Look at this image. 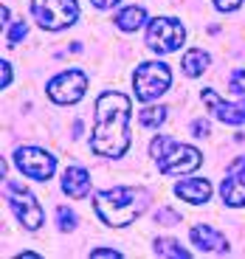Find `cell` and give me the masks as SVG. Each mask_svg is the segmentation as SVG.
Returning <instances> with one entry per match:
<instances>
[{"instance_id":"1","label":"cell","mask_w":245,"mask_h":259,"mask_svg":"<svg viewBox=\"0 0 245 259\" xmlns=\"http://www.w3.org/2000/svg\"><path fill=\"white\" fill-rule=\"evenodd\" d=\"M130 99L124 93H102L96 99V124H93L91 149L102 158H121L130 147Z\"/></svg>"},{"instance_id":"2","label":"cell","mask_w":245,"mask_h":259,"mask_svg":"<svg viewBox=\"0 0 245 259\" xmlns=\"http://www.w3.org/2000/svg\"><path fill=\"white\" fill-rule=\"evenodd\" d=\"M149 206V194L138 186H113L93 194V208L99 220L110 228H124L136 223Z\"/></svg>"},{"instance_id":"3","label":"cell","mask_w":245,"mask_h":259,"mask_svg":"<svg viewBox=\"0 0 245 259\" xmlns=\"http://www.w3.org/2000/svg\"><path fill=\"white\" fill-rule=\"evenodd\" d=\"M31 14L46 31H62L79 20L76 0H31Z\"/></svg>"},{"instance_id":"4","label":"cell","mask_w":245,"mask_h":259,"mask_svg":"<svg viewBox=\"0 0 245 259\" xmlns=\"http://www.w3.org/2000/svg\"><path fill=\"white\" fill-rule=\"evenodd\" d=\"M133 84H136V96L141 102H152L161 99L172 84V71L164 62H141L133 73Z\"/></svg>"},{"instance_id":"5","label":"cell","mask_w":245,"mask_h":259,"mask_svg":"<svg viewBox=\"0 0 245 259\" xmlns=\"http://www.w3.org/2000/svg\"><path fill=\"white\" fill-rule=\"evenodd\" d=\"M186 39V31L175 17H155L149 20L147 28V46L152 48L155 54H172L183 46Z\"/></svg>"},{"instance_id":"6","label":"cell","mask_w":245,"mask_h":259,"mask_svg":"<svg viewBox=\"0 0 245 259\" xmlns=\"http://www.w3.org/2000/svg\"><path fill=\"white\" fill-rule=\"evenodd\" d=\"M6 197H9V208L17 214V220L28 231H37L43 226V208H39L37 197L26 186H20L17 181H6Z\"/></svg>"},{"instance_id":"7","label":"cell","mask_w":245,"mask_h":259,"mask_svg":"<svg viewBox=\"0 0 245 259\" xmlns=\"http://www.w3.org/2000/svg\"><path fill=\"white\" fill-rule=\"evenodd\" d=\"M14 166L34 181H48L57 169V155H51L39 147H20L14 149Z\"/></svg>"},{"instance_id":"8","label":"cell","mask_w":245,"mask_h":259,"mask_svg":"<svg viewBox=\"0 0 245 259\" xmlns=\"http://www.w3.org/2000/svg\"><path fill=\"white\" fill-rule=\"evenodd\" d=\"M88 91V76L82 71H65L48 82V99L57 104H76Z\"/></svg>"},{"instance_id":"9","label":"cell","mask_w":245,"mask_h":259,"mask_svg":"<svg viewBox=\"0 0 245 259\" xmlns=\"http://www.w3.org/2000/svg\"><path fill=\"white\" fill-rule=\"evenodd\" d=\"M203 163L200 149L189 147V144H175L164 158H158V169L161 175H183V172H194Z\"/></svg>"},{"instance_id":"10","label":"cell","mask_w":245,"mask_h":259,"mask_svg":"<svg viewBox=\"0 0 245 259\" xmlns=\"http://www.w3.org/2000/svg\"><path fill=\"white\" fill-rule=\"evenodd\" d=\"M203 104H206L223 124H245V93L239 96V102L228 104L217 96V91L209 88V91H203Z\"/></svg>"},{"instance_id":"11","label":"cell","mask_w":245,"mask_h":259,"mask_svg":"<svg viewBox=\"0 0 245 259\" xmlns=\"http://www.w3.org/2000/svg\"><path fill=\"white\" fill-rule=\"evenodd\" d=\"M189 240L192 245H197V251L203 253H228V240L226 234H220L212 226H194L189 231Z\"/></svg>"},{"instance_id":"12","label":"cell","mask_w":245,"mask_h":259,"mask_svg":"<svg viewBox=\"0 0 245 259\" xmlns=\"http://www.w3.org/2000/svg\"><path fill=\"white\" fill-rule=\"evenodd\" d=\"M62 192L73 200H82L91 194V175H88V169L82 166H68L62 175Z\"/></svg>"},{"instance_id":"13","label":"cell","mask_w":245,"mask_h":259,"mask_svg":"<svg viewBox=\"0 0 245 259\" xmlns=\"http://www.w3.org/2000/svg\"><path fill=\"white\" fill-rule=\"evenodd\" d=\"M175 194L197 206V203H206L212 197V183L206 178H186V181L175 183Z\"/></svg>"},{"instance_id":"14","label":"cell","mask_w":245,"mask_h":259,"mask_svg":"<svg viewBox=\"0 0 245 259\" xmlns=\"http://www.w3.org/2000/svg\"><path fill=\"white\" fill-rule=\"evenodd\" d=\"M220 197H223L226 206H231V208L245 206V175L228 172V178L220 183Z\"/></svg>"},{"instance_id":"15","label":"cell","mask_w":245,"mask_h":259,"mask_svg":"<svg viewBox=\"0 0 245 259\" xmlns=\"http://www.w3.org/2000/svg\"><path fill=\"white\" fill-rule=\"evenodd\" d=\"M147 23V9L141 6H130V9H121L116 14V26L121 31H138V28Z\"/></svg>"},{"instance_id":"16","label":"cell","mask_w":245,"mask_h":259,"mask_svg":"<svg viewBox=\"0 0 245 259\" xmlns=\"http://www.w3.org/2000/svg\"><path fill=\"white\" fill-rule=\"evenodd\" d=\"M181 68H183V73H186V76H200V73L209 68V54L200 51V48H192V51L183 54Z\"/></svg>"},{"instance_id":"17","label":"cell","mask_w":245,"mask_h":259,"mask_svg":"<svg viewBox=\"0 0 245 259\" xmlns=\"http://www.w3.org/2000/svg\"><path fill=\"white\" fill-rule=\"evenodd\" d=\"M167 121V107H147V110L138 113V124L141 127H161V124Z\"/></svg>"},{"instance_id":"18","label":"cell","mask_w":245,"mask_h":259,"mask_svg":"<svg viewBox=\"0 0 245 259\" xmlns=\"http://www.w3.org/2000/svg\"><path fill=\"white\" fill-rule=\"evenodd\" d=\"M155 253L158 256H178V259H186L189 251L183 245H178L175 240H158L155 242Z\"/></svg>"},{"instance_id":"19","label":"cell","mask_w":245,"mask_h":259,"mask_svg":"<svg viewBox=\"0 0 245 259\" xmlns=\"http://www.w3.org/2000/svg\"><path fill=\"white\" fill-rule=\"evenodd\" d=\"M172 147H175V141H172L169 136H158V138L152 141V147H149V155H152V158H164Z\"/></svg>"},{"instance_id":"20","label":"cell","mask_w":245,"mask_h":259,"mask_svg":"<svg viewBox=\"0 0 245 259\" xmlns=\"http://www.w3.org/2000/svg\"><path fill=\"white\" fill-rule=\"evenodd\" d=\"M57 220H59V231H71V228H76V214H73L68 206L57 208Z\"/></svg>"},{"instance_id":"21","label":"cell","mask_w":245,"mask_h":259,"mask_svg":"<svg viewBox=\"0 0 245 259\" xmlns=\"http://www.w3.org/2000/svg\"><path fill=\"white\" fill-rule=\"evenodd\" d=\"M155 223H158V226H178V223H181V214L172 211V208H158V211H155Z\"/></svg>"},{"instance_id":"22","label":"cell","mask_w":245,"mask_h":259,"mask_svg":"<svg viewBox=\"0 0 245 259\" xmlns=\"http://www.w3.org/2000/svg\"><path fill=\"white\" fill-rule=\"evenodd\" d=\"M28 34V26H26V20H17V23H14L12 28H9V37H6V42L9 46H17L20 39L26 37Z\"/></svg>"},{"instance_id":"23","label":"cell","mask_w":245,"mask_h":259,"mask_svg":"<svg viewBox=\"0 0 245 259\" xmlns=\"http://www.w3.org/2000/svg\"><path fill=\"white\" fill-rule=\"evenodd\" d=\"M192 133H194L197 138H206L209 133H212V127H209L206 118H197V121H192Z\"/></svg>"},{"instance_id":"24","label":"cell","mask_w":245,"mask_h":259,"mask_svg":"<svg viewBox=\"0 0 245 259\" xmlns=\"http://www.w3.org/2000/svg\"><path fill=\"white\" fill-rule=\"evenodd\" d=\"M214 6H217L220 12H237V9L242 6V0H214Z\"/></svg>"},{"instance_id":"25","label":"cell","mask_w":245,"mask_h":259,"mask_svg":"<svg viewBox=\"0 0 245 259\" xmlns=\"http://www.w3.org/2000/svg\"><path fill=\"white\" fill-rule=\"evenodd\" d=\"M12 84V65L0 62V88H9Z\"/></svg>"},{"instance_id":"26","label":"cell","mask_w":245,"mask_h":259,"mask_svg":"<svg viewBox=\"0 0 245 259\" xmlns=\"http://www.w3.org/2000/svg\"><path fill=\"white\" fill-rule=\"evenodd\" d=\"M228 172H239V175H245V155L234 158V161H231V166H228Z\"/></svg>"},{"instance_id":"27","label":"cell","mask_w":245,"mask_h":259,"mask_svg":"<svg viewBox=\"0 0 245 259\" xmlns=\"http://www.w3.org/2000/svg\"><path fill=\"white\" fill-rule=\"evenodd\" d=\"M91 256H121L118 251H113V248H93Z\"/></svg>"},{"instance_id":"28","label":"cell","mask_w":245,"mask_h":259,"mask_svg":"<svg viewBox=\"0 0 245 259\" xmlns=\"http://www.w3.org/2000/svg\"><path fill=\"white\" fill-rule=\"evenodd\" d=\"M91 3H93L96 9H113V6H118L121 0H91Z\"/></svg>"}]
</instances>
